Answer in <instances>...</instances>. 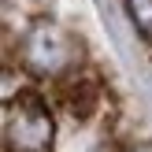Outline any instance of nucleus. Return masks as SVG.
Returning a JSON list of instances; mask_svg holds the SVG:
<instances>
[{"label":"nucleus","mask_w":152,"mask_h":152,"mask_svg":"<svg viewBox=\"0 0 152 152\" xmlns=\"http://www.w3.org/2000/svg\"><path fill=\"white\" fill-rule=\"evenodd\" d=\"M56 123L37 93H15L4 104V152H52Z\"/></svg>","instance_id":"obj_1"},{"label":"nucleus","mask_w":152,"mask_h":152,"mask_svg":"<svg viewBox=\"0 0 152 152\" xmlns=\"http://www.w3.org/2000/svg\"><path fill=\"white\" fill-rule=\"evenodd\" d=\"M19 59L37 78H59V74H67L71 67H78V41H74L63 26L41 19V22H34V26L22 34Z\"/></svg>","instance_id":"obj_2"},{"label":"nucleus","mask_w":152,"mask_h":152,"mask_svg":"<svg viewBox=\"0 0 152 152\" xmlns=\"http://www.w3.org/2000/svg\"><path fill=\"white\" fill-rule=\"evenodd\" d=\"M56 96L74 119H89L96 108H100V78L86 67H71L67 74L56 78Z\"/></svg>","instance_id":"obj_3"},{"label":"nucleus","mask_w":152,"mask_h":152,"mask_svg":"<svg viewBox=\"0 0 152 152\" xmlns=\"http://www.w3.org/2000/svg\"><path fill=\"white\" fill-rule=\"evenodd\" d=\"M126 11H130L134 26L152 41V0H126Z\"/></svg>","instance_id":"obj_4"},{"label":"nucleus","mask_w":152,"mask_h":152,"mask_svg":"<svg viewBox=\"0 0 152 152\" xmlns=\"http://www.w3.org/2000/svg\"><path fill=\"white\" fill-rule=\"evenodd\" d=\"M126 152H152V145H130Z\"/></svg>","instance_id":"obj_5"}]
</instances>
